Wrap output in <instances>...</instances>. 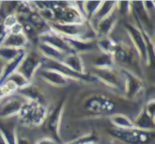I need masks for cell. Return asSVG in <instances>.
<instances>
[{"label": "cell", "instance_id": "obj_32", "mask_svg": "<svg viewBox=\"0 0 155 144\" xmlns=\"http://www.w3.org/2000/svg\"><path fill=\"white\" fill-rule=\"evenodd\" d=\"M145 109V111L150 114V116H152L153 118H154L155 113V103L154 99H151L150 101H148L147 104L143 107Z\"/></svg>", "mask_w": 155, "mask_h": 144}, {"label": "cell", "instance_id": "obj_9", "mask_svg": "<svg viewBox=\"0 0 155 144\" xmlns=\"http://www.w3.org/2000/svg\"><path fill=\"white\" fill-rule=\"evenodd\" d=\"M43 56L36 52L26 53L20 65L17 68V72L23 74L27 80L31 82L38 70L42 67Z\"/></svg>", "mask_w": 155, "mask_h": 144}, {"label": "cell", "instance_id": "obj_41", "mask_svg": "<svg viewBox=\"0 0 155 144\" xmlns=\"http://www.w3.org/2000/svg\"><path fill=\"white\" fill-rule=\"evenodd\" d=\"M2 100H3V98H0V103H1V102H2Z\"/></svg>", "mask_w": 155, "mask_h": 144}, {"label": "cell", "instance_id": "obj_1", "mask_svg": "<svg viewBox=\"0 0 155 144\" xmlns=\"http://www.w3.org/2000/svg\"><path fill=\"white\" fill-rule=\"evenodd\" d=\"M125 29L141 61L146 64H152L153 59V43L150 35L139 25L133 24H126Z\"/></svg>", "mask_w": 155, "mask_h": 144}, {"label": "cell", "instance_id": "obj_10", "mask_svg": "<svg viewBox=\"0 0 155 144\" xmlns=\"http://www.w3.org/2000/svg\"><path fill=\"white\" fill-rule=\"evenodd\" d=\"M25 100L20 95H10L3 98L0 103V119H8L17 116Z\"/></svg>", "mask_w": 155, "mask_h": 144}, {"label": "cell", "instance_id": "obj_17", "mask_svg": "<svg viewBox=\"0 0 155 144\" xmlns=\"http://www.w3.org/2000/svg\"><path fill=\"white\" fill-rule=\"evenodd\" d=\"M28 38L25 34L6 33L0 43V46L10 47L17 50H25L28 44Z\"/></svg>", "mask_w": 155, "mask_h": 144}, {"label": "cell", "instance_id": "obj_36", "mask_svg": "<svg viewBox=\"0 0 155 144\" xmlns=\"http://www.w3.org/2000/svg\"><path fill=\"white\" fill-rule=\"evenodd\" d=\"M35 144H58V142L51 137H44L39 139Z\"/></svg>", "mask_w": 155, "mask_h": 144}, {"label": "cell", "instance_id": "obj_28", "mask_svg": "<svg viewBox=\"0 0 155 144\" xmlns=\"http://www.w3.org/2000/svg\"><path fill=\"white\" fill-rule=\"evenodd\" d=\"M101 4L102 1H84V12L86 21L90 20Z\"/></svg>", "mask_w": 155, "mask_h": 144}, {"label": "cell", "instance_id": "obj_42", "mask_svg": "<svg viewBox=\"0 0 155 144\" xmlns=\"http://www.w3.org/2000/svg\"><path fill=\"white\" fill-rule=\"evenodd\" d=\"M67 144H73V143H71V142H70V143H67ZM85 144H86V143H85Z\"/></svg>", "mask_w": 155, "mask_h": 144}, {"label": "cell", "instance_id": "obj_37", "mask_svg": "<svg viewBox=\"0 0 155 144\" xmlns=\"http://www.w3.org/2000/svg\"><path fill=\"white\" fill-rule=\"evenodd\" d=\"M15 144H32L29 139L26 137H24L22 135H19L16 132V137H15Z\"/></svg>", "mask_w": 155, "mask_h": 144}, {"label": "cell", "instance_id": "obj_3", "mask_svg": "<svg viewBox=\"0 0 155 144\" xmlns=\"http://www.w3.org/2000/svg\"><path fill=\"white\" fill-rule=\"evenodd\" d=\"M49 28L55 33L67 38L82 40H95V34L89 25L84 24H63L58 22L48 23Z\"/></svg>", "mask_w": 155, "mask_h": 144}, {"label": "cell", "instance_id": "obj_22", "mask_svg": "<svg viewBox=\"0 0 155 144\" xmlns=\"http://www.w3.org/2000/svg\"><path fill=\"white\" fill-rule=\"evenodd\" d=\"M26 52L25 50H21L19 52V54L11 61L5 63V66H4V69H3V73H2V75L0 77V86L2 85V83L5 81V79L11 74H13L14 72H15L18 68V66L20 65L22 60L24 59L25 55Z\"/></svg>", "mask_w": 155, "mask_h": 144}, {"label": "cell", "instance_id": "obj_14", "mask_svg": "<svg viewBox=\"0 0 155 144\" xmlns=\"http://www.w3.org/2000/svg\"><path fill=\"white\" fill-rule=\"evenodd\" d=\"M117 12L116 9L112 14H110L108 16L101 20L94 28V32L96 35V37H106L110 36L113 29L114 28L116 23H117Z\"/></svg>", "mask_w": 155, "mask_h": 144}, {"label": "cell", "instance_id": "obj_29", "mask_svg": "<svg viewBox=\"0 0 155 144\" xmlns=\"http://www.w3.org/2000/svg\"><path fill=\"white\" fill-rule=\"evenodd\" d=\"M21 50L10 48V47H5L0 46V58L5 62L7 63L11 60H13L20 52Z\"/></svg>", "mask_w": 155, "mask_h": 144}, {"label": "cell", "instance_id": "obj_21", "mask_svg": "<svg viewBox=\"0 0 155 144\" xmlns=\"http://www.w3.org/2000/svg\"><path fill=\"white\" fill-rule=\"evenodd\" d=\"M135 129L144 132H154V118L150 116V114L145 111L144 108L139 113V114L133 121Z\"/></svg>", "mask_w": 155, "mask_h": 144}, {"label": "cell", "instance_id": "obj_6", "mask_svg": "<svg viewBox=\"0 0 155 144\" xmlns=\"http://www.w3.org/2000/svg\"><path fill=\"white\" fill-rule=\"evenodd\" d=\"M110 133L119 141L128 144H143L153 139L154 132H144L137 129H116L114 128Z\"/></svg>", "mask_w": 155, "mask_h": 144}, {"label": "cell", "instance_id": "obj_33", "mask_svg": "<svg viewBox=\"0 0 155 144\" xmlns=\"http://www.w3.org/2000/svg\"><path fill=\"white\" fill-rule=\"evenodd\" d=\"M143 5L147 13L152 15L154 12V2L153 1H143Z\"/></svg>", "mask_w": 155, "mask_h": 144}, {"label": "cell", "instance_id": "obj_18", "mask_svg": "<svg viewBox=\"0 0 155 144\" xmlns=\"http://www.w3.org/2000/svg\"><path fill=\"white\" fill-rule=\"evenodd\" d=\"M61 63L64 64V65H66L72 71H74L79 74H86L85 64H84V58L79 54H76L74 52L66 54H64Z\"/></svg>", "mask_w": 155, "mask_h": 144}, {"label": "cell", "instance_id": "obj_23", "mask_svg": "<svg viewBox=\"0 0 155 144\" xmlns=\"http://www.w3.org/2000/svg\"><path fill=\"white\" fill-rule=\"evenodd\" d=\"M38 50H39V54L45 59H49V60H54V61H59L61 62L62 59L64 58V54L62 53L61 51H59L58 49L51 46L48 44L45 43H38Z\"/></svg>", "mask_w": 155, "mask_h": 144}, {"label": "cell", "instance_id": "obj_40", "mask_svg": "<svg viewBox=\"0 0 155 144\" xmlns=\"http://www.w3.org/2000/svg\"><path fill=\"white\" fill-rule=\"evenodd\" d=\"M5 97H6V96L3 93V92H2L1 89H0V98H5Z\"/></svg>", "mask_w": 155, "mask_h": 144}, {"label": "cell", "instance_id": "obj_26", "mask_svg": "<svg viewBox=\"0 0 155 144\" xmlns=\"http://www.w3.org/2000/svg\"><path fill=\"white\" fill-rule=\"evenodd\" d=\"M95 43H96V46L98 50L106 54H113L117 45V43L110 36L97 37V39L95 40Z\"/></svg>", "mask_w": 155, "mask_h": 144}, {"label": "cell", "instance_id": "obj_35", "mask_svg": "<svg viewBox=\"0 0 155 144\" xmlns=\"http://www.w3.org/2000/svg\"><path fill=\"white\" fill-rule=\"evenodd\" d=\"M7 33H11V34H24V28L22 26V25L20 23H17L16 25H15Z\"/></svg>", "mask_w": 155, "mask_h": 144}, {"label": "cell", "instance_id": "obj_12", "mask_svg": "<svg viewBox=\"0 0 155 144\" xmlns=\"http://www.w3.org/2000/svg\"><path fill=\"white\" fill-rule=\"evenodd\" d=\"M38 41L40 43L48 44L51 46L58 49L59 51H61L64 54H69V53L74 52L71 49V47L69 46L65 38L51 29L38 34Z\"/></svg>", "mask_w": 155, "mask_h": 144}, {"label": "cell", "instance_id": "obj_19", "mask_svg": "<svg viewBox=\"0 0 155 144\" xmlns=\"http://www.w3.org/2000/svg\"><path fill=\"white\" fill-rule=\"evenodd\" d=\"M92 57V65L94 69H102V68H108V67H114L115 63L113 57V54H106L104 52H101L100 50H94L93 52L89 53Z\"/></svg>", "mask_w": 155, "mask_h": 144}, {"label": "cell", "instance_id": "obj_7", "mask_svg": "<svg viewBox=\"0 0 155 144\" xmlns=\"http://www.w3.org/2000/svg\"><path fill=\"white\" fill-rule=\"evenodd\" d=\"M124 77V97L131 101H135L142 96L144 91V83L141 77L136 75L133 71L121 69Z\"/></svg>", "mask_w": 155, "mask_h": 144}, {"label": "cell", "instance_id": "obj_34", "mask_svg": "<svg viewBox=\"0 0 155 144\" xmlns=\"http://www.w3.org/2000/svg\"><path fill=\"white\" fill-rule=\"evenodd\" d=\"M5 12L3 9H1V5H0V37L2 36H5L6 32L5 30L4 29V26H3V22H4V19H5Z\"/></svg>", "mask_w": 155, "mask_h": 144}, {"label": "cell", "instance_id": "obj_24", "mask_svg": "<svg viewBox=\"0 0 155 144\" xmlns=\"http://www.w3.org/2000/svg\"><path fill=\"white\" fill-rule=\"evenodd\" d=\"M111 123L116 129L127 130L135 129L134 126L133 120H131L127 115L123 113H114L111 116Z\"/></svg>", "mask_w": 155, "mask_h": 144}, {"label": "cell", "instance_id": "obj_20", "mask_svg": "<svg viewBox=\"0 0 155 144\" xmlns=\"http://www.w3.org/2000/svg\"><path fill=\"white\" fill-rule=\"evenodd\" d=\"M19 95L28 102H35L45 104V95L43 91L33 83H29L27 86L17 91Z\"/></svg>", "mask_w": 155, "mask_h": 144}, {"label": "cell", "instance_id": "obj_2", "mask_svg": "<svg viewBox=\"0 0 155 144\" xmlns=\"http://www.w3.org/2000/svg\"><path fill=\"white\" fill-rule=\"evenodd\" d=\"M48 114L45 104L25 101L17 117L20 123L25 127H37L42 125Z\"/></svg>", "mask_w": 155, "mask_h": 144}, {"label": "cell", "instance_id": "obj_30", "mask_svg": "<svg viewBox=\"0 0 155 144\" xmlns=\"http://www.w3.org/2000/svg\"><path fill=\"white\" fill-rule=\"evenodd\" d=\"M18 23V18H17V15L13 12V13H10L8 15H6L5 16V19H4V22H3V26H4V29L5 30V32L7 33L15 25H16Z\"/></svg>", "mask_w": 155, "mask_h": 144}, {"label": "cell", "instance_id": "obj_38", "mask_svg": "<svg viewBox=\"0 0 155 144\" xmlns=\"http://www.w3.org/2000/svg\"><path fill=\"white\" fill-rule=\"evenodd\" d=\"M0 144H7L3 133H2V132H1V130H0Z\"/></svg>", "mask_w": 155, "mask_h": 144}, {"label": "cell", "instance_id": "obj_31", "mask_svg": "<svg viewBox=\"0 0 155 144\" xmlns=\"http://www.w3.org/2000/svg\"><path fill=\"white\" fill-rule=\"evenodd\" d=\"M116 12L121 14H130L132 13V5L129 1H120L116 3Z\"/></svg>", "mask_w": 155, "mask_h": 144}, {"label": "cell", "instance_id": "obj_16", "mask_svg": "<svg viewBox=\"0 0 155 144\" xmlns=\"http://www.w3.org/2000/svg\"><path fill=\"white\" fill-rule=\"evenodd\" d=\"M116 3V1H102V4L89 20V25L93 30L101 20H103L114 11H115Z\"/></svg>", "mask_w": 155, "mask_h": 144}, {"label": "cell", "instance_id": "obj_5", "mask_svg": "<svg viewBox=\"0 0 155 144\" xmlns=\"http://www.w3.org/2000/svg\"><path fill=\"white\" fill-rule=\"evenodd\" d=\"M92 74L94 76V78L101 81L105 85L118 90L122 93H124V77L121 69H116L114 66L102 69H94Z\"/></svg>", "mask_w": 155, "mask_h": 144}, {"label": "cell", "instance_id": "obj_4", "mask_svg": "<svg viewBox=\"0 0 155 144\" xmlns=\"http://www.w3.org/2000/svg\"><path fill=\"white\" fill-rule=\"evenodd\" d=\"M83 109L93 115H103L112 113L115 109V103L104 93H93L84 99Z\"/></svg>", "mask_w": 155, "mask_h": 144}, {"label": "cell", "instance_id": "obj_15", "mask_svg": "<svg viewBox=\"0 0 155 144\" xmlns=\"http://www.w3.org/2000/svg\"><path fill=\"white\" fill-rule=\"evenodd\" d=\"M37 73L39 74V76L46 83H48L52 86L62 88V87H65L69 84V79L55 71L40 68Z\"/></svg>", "mask_w": 155, "mask_h": 144}, {"label": "cell", "instance_id": "obj_39", "mask_svg": "<svg viewBox=\"0 0 155 144\" xmlns=\"http://www.w3.org/2000/svg\"><path fill=\"white\" fill-rule=\"evenodd\" d=\"M5 64V63L0 58V77H1V75H2V73H3V69H4Z\"/></svg>", "mask_w": 155, "mask_h": 144}, {"label": "cell", "instance_id": "obj_8", "mask_svg": "<svg viewBox=\"0 0 155 144\" xmlns=\"http://www.w3.org/2000/svg\"><path fill=\"white\" fill-rule=\"evenodd\" d=\"M64 111V102L61 103L58 106H56L52 112L48 113L45 122V131L50 133L51 138L55 140L57 142H61L60 138V129H61V123L62 117Z\"/></svg>", "mask_w": 155, "mask_h": 144}, {"label": "cell", "instance_id": "obj_27", "mask_svg": "<svg viewBox=\"0 0 155 144\" xmlns=\"http://www.w3.org/2000/svg\"><path fill=\"white\" fill-rule=\"evenodd\" d=\"M5 81H10V82H12V83L16 86L17 91L20 90V89H22V88H24V87H25V86H27L29 83H31V82H30L29 80H27L23 74H20L19 72H17V71H15V72H14L13 74H11L5 79Z\"/></svg>", "mask_w": 155, "mask_h": 144}, {"label": "cell", "instance_id": "obj_13", "mask_svg": "<svg viewBox=\"0 0 155 144\" xmlns=\"http://www.w3.org/2000/svg\"><path fill=\"white\" fill-rule=\"evenodd\" d=\"M113 57L114 63L117 62L124 64H134L139 55L134 46H129L124 43H117V45L113 53Z\"/></svg>", "mask_w": 155, "mask_h": 144}, {"label": "cell", "instance_id": "obj_25", "mask_svg": "<svg viewBox=\"0 0 155 144\" xmlns=\"http://www.w3.org/2000/svg\"><path fill=\"white\" fill-rule=\"evenodd\" d=\"M27 21L31 24V25L35 29L37 33L39 32L38 34L50 29L48 24L38 15L36 11H34L27 15Z\"/></svg>", "mask_w": 155, "mask_h": 144}, {"label": "cell", "instance_id": "obj_11", "mask_svg": "<svg viewBox=\"0 0 155 144\" xmlns=\"http://www.w3.org/2000/svg\"><path fill=\"white\" fill-rule=\"evenodd\" d=\"M41 68L55 71V72L63 74L64 76L68 78L69 80L70 79L71 80H76V81L90 80L89 75H87V74H79L72 71L71 69H69L66 65H64V64H62L59 61L49 60V59H45V58L43 57V64H42Z\"/></svg>", "mask_w": 155, "mask_h": 144}]
</instances>
